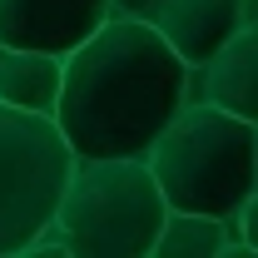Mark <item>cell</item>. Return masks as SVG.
Segmentation results:
<instances>
[{
    "mask_svg": "<svg viewBox=\"0 0 258 258\" xmlns=\"http://www.w3.org/2000/svg\"><path fill=\"white\" fill-rule=\"evenodd\" d=\"M60 95V55L40 50H5L0 45V104L50 114Z\"/></svg>",
    "mask_w": 258,
    "mask_h": 258,
    "instance_id": "cell-8",
    "label": "cell"
},
{
    "mask_svg": "<svg viewBox=\"0 0 258 258\" xmlns=\"http://www.w3.org/2000/svg\"><path fill=\"white\" fill-rule=\"evenodd\" d=\"M253 85H258V25L253 20L243 30H233L199 70H189V99L219 104V109L243 114V119H258Z\"/></svg>",
    "mask_w": 258,
    "mask_h": 258,
    "instance_id": "cell-7",
    "label": "cell"
},
{
    "mask_svg": "<svg viewBox=\"0 0 258 258\" xmlns=\"http://www.w3.org/2000/svg\"><path fill=\"white\" fill-rule=\"evenodd\" d=\"M169 214L144 154L75 159L50 233L70 258H149Z\"/></svg>",
    "mask_w": 258,
    "mask_h": 258,
    "instance_id": "cell-3",
    "label": "cell"
},
{
    "mask_svg": "<svg viewBox=\"0 0 258 258\" xmlns=\"http://www.w3.org/2000/svg\"><path fill=\"white\" fill-rule=\"evenodd\" d=\"M189 99V64L139 15H109L60 60L50 119L75 159L144 154Z\"/></svg>",
    "mask_w": 258,
    "mask_h": 258,
    "instance_id": "cell-1",
    "label": "cell"
},
{
    "mask_svg": "<svg viewBox=\"0 0 258 258\" xmlns=\"http://www.w3.org/2000/svg\"><path fill=\"white\" fill-rule=\"evenodd\" d=\"M224 219L214 214H184V209H169L159 224V238L149 258H224Z\"/></svg>",
    "mask_w": 258,
    "mask_h": 258,
    "instance_id": "cell-9",
    "label": "cell"
},
{
    "mask_svg": "<svg viewBox=\"0 0 258 258\" xmlns=\"http://www.w3.org/2000/svg\"><path fill=\"white\" fill-rule=\"evenodd\" d=\"M114 5V15H139V20H149V10L159 5V0H109Z\"/></svg>",
    "mask_w": 258,
    "mask_h": 258,
    "instance_id": "cell-10",
    "label": "cell"
},
{
    "mask_svg": "<svg viewBox=\"0 0 258 258\" xmlns=\"http://www.w3.org/2000/svg\"><path fill=\"white\" fill-rule=\"evenodd\" d=\"M109 15H114L109 0H0V45L64 60Z\"/></svg>",
    "mask_w": 258,
    "mask_h": 258,
    "instance_id": "cell-5",
    "label": "cell"
},
{
    "mask_svg": "<svg viewBox=\"0 0 258 258\" xmlns=\"http://www.w3.org/2000/svg\"><path fill=\"white\" fill-rule=\"evenodd\" d=\"M144 164L169 209L224 219L258 189V119L184 99L144 149Z\"/></svg>",
    "mask_w": 258,
    "mask_h": 258,
    "instance_id": "cell-2",
    "label": "cell"
},
{
    "mask_svg": "<svg viewBox=\"0 0 258 258\" xmlns=\"http://www.w3.org/2000/svg\"><path fill=\"white\" fill-rule=\"evenodd\" d=\"M70 164L75 154L50 114L0 104V258H20L50 228Z\"/></svg>",
    "mask_w": 258,
    "mask_h": 258,
    "instance_id": "cell-4",
    "label": "cell"
},
{
    "mask_svg": "<svg viewBox=\"0 0 258 258\" xmlns=\"http://www.w3.org/2000/svg\"><path fill=\"white\" fill-rule=\"evenodd\" d=\"M248 20H253V0H159L149 10V25L164 35V45L189 70H199Z\"/></svg>",
    "mask_w": 258,
    "mask_h": 258,
    "instance_id": "cell-6",
    "label": "cell"
}]
</instances>
